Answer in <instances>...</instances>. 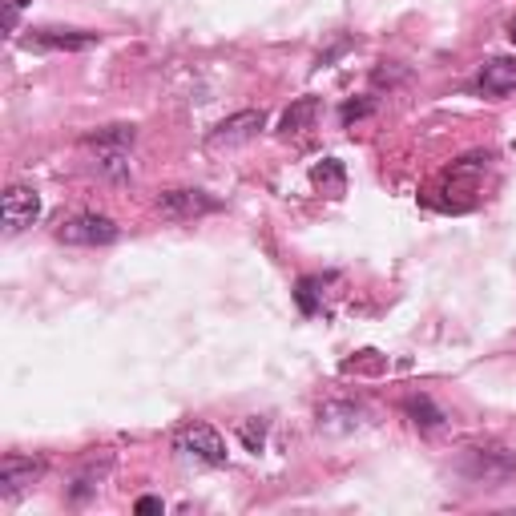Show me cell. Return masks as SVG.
<instances>
[{
    "instance_id": "cell-1",
    "label": "cell",
    "mask_w": 516,
    "mask_h": 516,
    "mask_svg": "<svg viewBox=\"0 0 516 516\" xmlns=\"http://www.w3.org/2000/svg\"><path fill=\"white\" fill-rule=\"evenodd\" d=\"M460 476H468L472 484H484V488H501L516 476V452L512 448H501V444H472L460 452Z\"/></svg>"
},
{
    "instance_id": "cell-2",
    "label": "cell",
    "mask_w": 516,
    "mask_h": 516,
    "mask_svg": "<svg viewBox=\"0 0 516 516\" xmlns=\"http://www.w3.org/2000/svg\"><path fill=\"white\" fill-rule=\"evenodd\" d=\"M53 234H57V242H69V247H109V242L121 238V227L97 210H81L61 218Z\"/></svg>"
},
{
    "instance_id": "cell-3",
    "label": "cell",
    "mask_w": 516,
    "mask_h": 516,
    "mask_svg": "<svg viewBox=\"0 0 516 516\" xmlns=\"http://www.w3.org/2000/svg\"><path fill=\"white\" fill-rule=\"evenodd\" d=\"M154 210L170 222H194V218H206V214H218L222 202L206 190H194V186H182V190H162L154 202Z\"/></svg>"
},
{
    "instance_id": "cell-4",
    "label": "cell",
    "mask_w": 516,
    "mask_h": 516,
    "mask_svg": "<svg viewBox=\"0 0 516 516\" xmlns=\"http://www.w3.org/2000/svg\"><path fill=\"white\" fill-rule=\"evenodd\" d=\"M174 452L198 460V464L222 468L227 464V440H222L210 424H182L174 431Z\"/></svg>"
},
{
    "instance_id": "cell-5",
    "label": "cell",
    "mask_w": 516,
    "mask_h": 516,
    "mask_svg": "<svg viewBox=\"0 0 516 516\" xmlns=\"http://www.w3.org/2000/svg\"><path fill=\"white\" fill-rule=\"evenodd\" d=\"M45 460L41 456H21V452H8L0 460V496L5 501H13V496H21L25 488H33L36 481L45 476Z\"/></svg>"
},
{
    "instance_id": "cell-6",
    "label": "cell",
    "mask_w": 516,
    "mask_h": 516,
    "mask_svg": "<svg viewBox=\"0 0 516 516\" xmlns=\"http://www.w3.org/2000/svg\"><path fill=\"white\" fill-rule=\"evenodd\" d=\"M25 45H29V49L77 53V49H93V45H101V33H93V29H57V25H41V29H29Z\"/></svg>"
},
{
    "instance_id": "cell-7",
    "label": "cell",
    "mask_w": 516,
    "mask_h": 516,
    "mask_svg": "<svg viewBox=\"0 0 516 516\" xmlns=\"http://www.w3.org/2000/svg\"><path fill=\"white\" fill-rule=\"evenodd\" d=\"M262 126H267V114H262V109H242V114H230L227 121H218V126L210 129V137H206V146L210 149L242 146V142H250V137H258Z\"/></svg>"
},
{
    "instance_id": "cell-8",
    "label": "cell",
    "mask_w": 516,
    "mask_h": 516,
    "mask_svg": "<svg viewBox=\"0 0 516 516\" xmlns=\"http://www.w3.org/2000/svg\"><path fill=\"white\" fill-rule=\"evenodd\" d=\"M36 218H41V194L29 190V186H8L5 190V230L21 234V230H29Z\"/></svg>"
},
{
    "instance_id": "cell-9",
    "label": "cell",
    "mask_w": 516,
    "mask_h": 516,
    "mask_svg": "<svg viewBox=\"0 0 516 516\" xmlns=\"http://www.w3.org/2000/svg\"><path fill=\"white\" fill-rule=\"evenodd\" d=\"M476 89H481L484 97H509V93L516 89V61L512 57L484 61L481 77H476Z\"/></svg>"
},
{
    "instance_id": "cell-10",
    "label": "cell",
    "mask_w": 516,
    "mask_h": 516,
    "mask_svg": "<svg viewBox=\"0 0 516 516\" xmlns=\"http://www.w3.org/2000/svg\"><path fill=\"white\" fill-rule=\"evenodd\" d=\"M93 170H97L106 182H129V149H117V146H97L93 154Z\"/></svg>"
},
{
    "instance_id": "cell-11",
    "label": "cell",
    "mask_w": 516,
    "mask_h": 516,
    "mask_svg": "<svg viewBox=\"0 0 516 516\" xmlns=\"http://www.w3.org/2000/svg\"><path fill=\"white\" fill-rule=\"evenodd\" d=\"M403 416H408L420 431H436V428H444V420H448L444 411L431 403V396H408L403 400Z\"/></svg>"
},
{
    "instance_id": "cell-12",
    "label": "cell",
    "mask_w": 516,
    "mask_h": 516,
    "mask_svg": "<svg viewBox=\"0 0 516 516\" xmlns=\"http://www.w3.org/2000/svg\"><path fill=\"white\" fill-rule=\"evenodd\" d=\"M319 117V97H298L295 106L283 114V121H278V129L290 137V134H303V129H311Z\"/></svg>"
},
{
    "instance_id": "cell-13",
    "label": "cell",
    "mask_w": 516,
    "mask_h": 516,
    "mask_svg": "<svg viewBox=\"0 0 516 516\" xmlns=\"http://www.w3.org/2000/svg\"><path fill=\"white\" fill-rule=\"evenodd\" d=\"M363 420V408L359 403H323L319 408V428H355Z\"/></svg>"
},
{
    "instance_id": "cell-14",
    "label": "cell",
    "mask_w": 516,
    "mask_h": 516,
    "mask_svg": "<svg viewBox=\"0 0 516 516\" xmlns=\"http://www.w3.org/2000/svg\"><path fill=\"white\" fill-rule=\"evenodd\" d=\"M134 142H137V129H134V126H106V129H97V134H86V137H81V146H86V149H97V146L129 149Z\"/></svg>"
},
{
    "instance_id": "cell-15",
    "label": "cell",
    "mask_w": 516,
    "mask_h": 516,
    "mask_svg": "<svg viewBox=\"0 0 516 516\" xmlns=\"http://www.w3.org/2000/svg\"><path fill=\"white\" fill-rule=\"evenodd\" d=\"M311 182H315V186H323V190H335V194H343V186H347V177H343V166L335 162V157H327L323 166H315V170H311Z\"/></svg>"
},
{
    "instance_id": "cell-16",
    "label": "cell",
    "mask_w": 516,
    "mask_h": 516,
    "mask_svg": "<svg viewBox=\"0 0 516 516\" xmlns=\"http://www.w3.org/2000/svg\"><path fill=\"white\" fill-rule=\"evenodd\" d=\"M319 278H298L295 283V303H298V311L303 315H315L319 311Z\"/></svg>"
},
{
    "instance_id": "cell-17",
    "label": "cell",
    "mask_w": 516,
    "mask_h": 516,
    "mask_svg": "<svg viewBox=\"0 0 516 516\" xmlns=\"http://www.w3.org/2000/svg\"><path fill=\"white\" fill-rule=\"evenodd\" d=\"M238 440L250 452H262V444H267V420H247V424H238Z\"/></svg>"
},
{
    "instance_id": "cell-18",
    "label": "cell",
    "mask_w": 516,
    "mask_h": 516,
    "mask_svg": "<svg viewBox=\"0 0 516 516\" xmlns=\"http://www.w3.org/2000/svg\"><path fill=\"white\" fill-rule=\"evenodd\" d=\"M371 101H347V106L339 109V117H343V126H351V121H359V117H368L371 114Z\"/></svg>"
},
{
    "instance_id": "cell-19",
    "label": "cell",
    "mask_w": 516,
    "mask_h": 516,
    "mask_svg": "<svg viewBox=\"0 0 516 516\" xmlns=\"http://www.w3.org/2000/svg\"><path fill=\"white\" fill-rule=\"evenodd\" d=\"M134 512H142V516H149V512H166V504H162V496H142V501L134 504Z\"/></svg>"
},
{
    "instance_id": "cell-20",
    "label": "cell",
    "mask_w": 516,
    "mask_h": 516,
    "mask_svg": "<svg viewBox=\"0 0 516 516\" xmlns=\"http://www.w3.org/2000/svg\"><path fill=\"white\" fill-rule=\"evenodd\" d=\"M509 36H512V41H516V21H512V25H509Z\"/></svg>"
}]
</instances>
